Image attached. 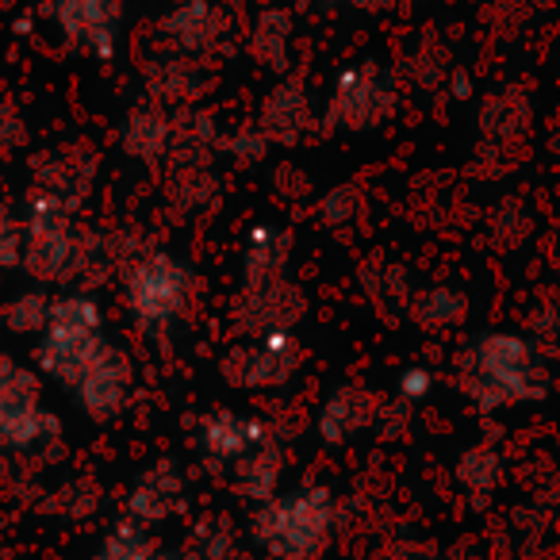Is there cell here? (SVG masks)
Here are the masks:
<instances>
[{"instance_id":"11","label":"cell","mask_w":560,"mask_h":560,"mask_svg":"<svg viewBox=\"0 0 560 560\" xmlns=\"http://www.w3.org/2000/svg\"><path fill=\"white\" fill-rule=\"evenodd\" d=\"M185 506V480L173 472L170 465H158L139 476V483L127 495V514L139 526H158V522L173 518Z\"/></svg>"},{"instance_id":"14","label":"cell","mask_w":560,"mask_h":560,"mask_svg":"<svg viewBox=\"0 0 560 560\" xmlns=\"http://www.w3.org/2000/svg\"><path fill=\"white\" fill-rule=\"evenodd\" d=\"M280 472H284V453L265 438L246 457L234 460V488H238V495H246L249 503H269V499L277 495Z\"/></svg>"},{"instance_id":"12","label":"cell","mask_w":560,"mask_h":560,"mask_svg":"<svg viewBox=\"0 0 560 560\" xmlns=\"http://www.w3.org/2000/svg\"><path fill=\"white\" fill-rule=\"evenodd\" d=\"M265 427L257 419H246V415L234 411H215L200 422V450L208 453L211 460H223V465H234V460L246 457L254 445L265 442Z\"/></svg>"},{"instance_id":"5","label":"cell","mask_w":560,"mask_h":560,"mask_svg":"<svg viewBox=\"0 0 560 560\" xmlns=\"http://www.w3.org/2000/svg\"><path fill=\"white\" fill-rule=\"evenodd\" d=\"M43 12L78 50L93 58L116 55L124 0H43Z\"/></svg>"},{"instance_id":"9","label":"cell","mask_w":560,"mask_h":560,"mask_svg":"<svg viewBox=\"0 0 560 560\" xmlns=\"http://www.w3.org/2000/svg\"><path fill=\"white\" fill-rule=\"evenodd\" d=\"M131 361L127 353H119L116 346L101 353V358L89 365V373L73 384V396L85 407L93 419H112L119 407L127 404V392H131Z\"/></svg>"},{"instance_id":"4","label":"cell","mask_w":560,"mask_h":560,"mask_svg":"<svg viewBox=\"0 0 560 560\" xmlns=\"http://www.w3.org/2000/svg\"><path fill=\"white\" fill-rule=\"evenodd\" d=\"M392 108H396L392 81L376 66H350V70L338 73L327 119L335 127H346V131H365V127L388 119Z\"/></svg>"},{"instance_id":"16","label":"cell","mask_w":560,"mask_h":560,"mask_svg":"<svg viewBox=\"0 0 560 560\" xmlns=\"http://www.w3.org/2000/svg\"><path fill=\"white\" fill-rule=\"evenodd\" d=\"M369 422V396L358 388H342L323 404L319 411V438L327 445H342Z\"/></svg>"},{"instance_id":"28","label":"cell","mask_w":560,"mask_h":560,"mask_svg":"<svg viewBox=\"0 0 560 560\" xmlns=\"http://www.w3.org/2000/svg\"><path fill=\"white\" fill-rule=\"evenodd\" d=\"M158 560H180V557H162V552H158Z\"/></svg>"},{"instance_id":"8","label":"cell","mask_w":560,"mask_h":560,"mask_svg":"<svg viewBox=\"0 0 560 560\" xmlns=\"http://www.w3.org/2000/svg\"><path fill=\"white\" fill-rule=\"evenodd\" d=\"M108 350L104 330H66V327H47L39 342V369L47 376L62 384H78L89 373L101 353Z\"/></svg>"},{"instance_id":"15","label":"cell","mask_w":560,"mask_h":560,"mask_svg":"<svg viewBox=\"0 0 560 560\" xmlns=\"http://www.w3.org/2000/svg\"><path fill=\"white\" fill-rule=\"evenodd\" d=\"M43 407V384L32 369L0 361V434Z\"/></svg>"},{"instance_id":"1","label":"cell","mask_w":560,"mask_h":560,"mask_svg":"<svg viewBox=\"0 0 560 560\" xmlns=\"http://www.w3.org/2000/svg\"><path fill=\"white\" fill-rule=\"evenodd\" d=\"M335 534V495L319 483L272 495L254 514V541L272 560H315Z\"/></svg>"},{"instance_id":"6","label":"cell","mask_w":560,"mask_h":560,"mask_svg":"<svg viewBox=\"0 0 560 560\" xmlns=\"http://www.w3.org/2000/svg\"><path fill=\"white\" fill-rule=\"evenodd\" d=\"M300 369V346L292 330H269L249 350H231L223 373L238 388H277Z\"/></svg>"},{"instance_id":"27","label":"cell","mask_w":560,"mask_h":560,"mask_svg":"<svg viewBox=\"0 0 560 560\" xmlns=\"http://www.w3.org/2000/svg\"><path fill=\"white\" fill-rule=\"evenodd\" d=\"M330 4H365V0H330Z\"/></svg>"},{"instance_id":"13","label":"cell","mask_w":560,"mask_h":560,"mask_svg":"<svg viewBox=\"0 0 560 560\" xmlns=\"http://www.w3.org/2000/svg\"><path fill=\"white\" fill-rule=\"evenodd\" d=\"M307 119H312L307 93L300 85H292V81H284V85H277L265 96L261 131L269 135V142H296L307 131Z\"/></svg>"},{"instance_id":"7","label":"cell","mask_w":560,"mask_h":560,"mask_svg":"<svg viewBox=\"0 0 560 560\" xmlns=\"http://www.w3.org/2000/svg\"><path fill=\"white\" fill-rule=\"evenodd\" d=\"M158 27H162L165 43L185 58L208 55V50H215L219 39L226 35L223 12H219L211 0H177Z\"/></svg>"},{"instance_id":"17","label":"cell","mask_w":560,"mask_h":560,"mask_svg":"<svg viewBox=\"0 0 560 560\" xmlns=\"http://www.w3.org/2000/svg\"><path fill=\"white\" fill-rule=\"evenodd\" d=\"M284 257H289L284 234H277L272 226H254L246 238V265H242V272H246V289L284 277Z\"/></svg>"},{"instance_id":"10","label":"cell","mask_w":560,"mask_h":560,"mask_svg":"<svg viewBox=\"0 0 560 560\" xmlns=\"http://www.w3.org/2000/svg\"><path fill=\"white\" fill-rule=\"evenodd\" d=\"M124 154L142 165H158L173 154V116L162 104H135L124 119Z\"/></svg>"},{"instance_id":"25","label":"cell","mask_w":560,"mask_h":560,"mask_svg":"<svg viewBox=\"0 0 560 560\" xmlns=\"http://www.w3.org/2000/svg\"><path fill=\"white\" fill-rule=\"evenodd\" d=\"M24 135H27V127L16 104H0V154H12V150L24 142Z\"/></svg>"},{"instance_id":"19","label":"cell","mask_w":560,"mask_h":560,"mask_svg":"<svg viewBox=\"0 0 560 560\" xmlns=\"http://www.w3.org/2000/svg\"><path fill=\"white\" fill-rule=\"evenodd\" d=\"M147 85L162 104H188L196 93H200V78H196L192 62H188V58H180V55L162 58V62L150 66Z\"/></svg>"},{"instance_id":"26","label":"cell","mask_w":560,"mask_h":560,"mask_svg":"<svg viewBox=\"0 0 560 560\" xmlns=\"http://www.w3.org/2000/svg\"><path fill=\"white\" fill-rule=\"evenodd\" d=\"M399 392H404L407 399H419L430 392V373H422V369H407L404 381H399Z\"/></svg>"},{"instance_id":"3","label":"cell","mask_w":560,"mask_h":560,"mask_svg":"<svg viewBox=\"0 0 560 560\" xmlns=\"http://www.w3.org/2000/svg\"><path fill=\"white\" fill-rule=\"evenodd\" d=\"M192 296V272L170 254H147L127 272V307L139 327H170Z\"/></svg>"},{"instance_id":"24","label":"cell","mask_w":560,"mask_h":560,"mask_svg":"<svg viewBox=\"0 0 560 560\" xmlns=\"http://www.w3.org/2000/svg\"><path fill=\"white\" fill-rule=\"evenodd\" d=\"M223 147L231 150L234 158H242V162H257V158L265 154V147H269V135H265L261 127H249V131H234Z\"/></svg>"},{"instance_id":"18","label":"cell","mask_w":560,"mask_h":560,"mask_svg":"<svg viewBox=\"0 0 560 560\" xmlns=\"http://www.w3.org/2000/svg\"><path fill=\"white\" fill-rule=\"evenodd\" d=\"M292 50V16L280 9H265L249 27V55L269 70H284Z\"/></svg>"},{"instance_id":"2","label":"cell","mask_w":560,"mask_h":560,"mask_svg":"<svg viewBox=\"0 0 560 560\" xmlns=\"http://www.w3.org/2000/svg\"><path fill=\"white\" fill-rule=\"evenodd\" d=\"M85 238L73 226V203L35 188L24 208V269L39 284H66L85 272Z\"/></svg>"},{"instance_id":"23","label":"cell","mask_w":560,"mask_h":560,"mask_svg":"<svg viewBox=\"0 0 560 560\" xmlns=\"http://www.w3.org/2000/svg\"><path fill=\"white\" fill-rule=\"evenodd\" d=\"M24 261V226L16 219L0 215V272L16 269Z\"/></svg>"},{"instance_id":"21","label":"cell","mask_w":560,"mask_h":560,"mask_svg":"<svg viewBox=\"0 0 560 560\" xmlns=\"http://www.w3.org/2000/svg\"><path fill=\"white\" fill-rule=\"evenodd\" d=\"M93 560H158V549L147 537V526H139V522H119L101 541Z\"/></svg>"},{"instance_id":"20","label":"cell","mask_w":560,"mask_h":560,"mask_svg":"<svg viewBox=\"0 0 560 560\" xmlns=\"http://www.w3.org/2000/svg\"><path fill=\"white\" fill-rule=\"evenodd\" d=\"M50 312H55V300L39 289H27V292H16V296L4 304L0 319L12 335H43L50 327Z\"/></svg>"},{"instance_id":"22","label":"cell","mask_w":560,"mask_h":560,"mask_svg":"<svg viewBox=\"0 0 560 560\" xmlns=\"http://www.w3.org/2000/svg\"><path fill=\"white\" fill-rule=\"evenodd\" d=\"M50 327L66 330H101V304H96L89 292H66L55 300V312H50Z\"/></svg>"}]
</instances>
